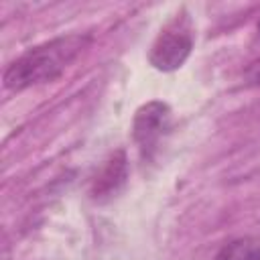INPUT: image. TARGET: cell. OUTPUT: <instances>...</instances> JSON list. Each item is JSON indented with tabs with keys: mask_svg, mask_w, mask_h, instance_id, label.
<instances>
[{
	"mask_svg": "<svg viewBox=\"0 0 260 260\" xmlns=\"http://www.w3.org/2000/svg\"><path fill=\"white\" fill-rule=\"evenodd\" d=\"M87 35H65L24 51L4 71V87L22 91L57 79L87 47Z\"/></svg>",
	"mask_w": 260,
	"mask_h": 260,
	"instance_id": "6da1fadb",
	"label": "cell"
},
{
	"mask_svg": "<svg viewBox=\"0 0 260 260\" xmlns=\"http://www.w3.org/2000/svg\"><path fill=\"white\" fill-rule=\"evenodd\" d=\"M193 49V30L185 16L173 18L154 39L148 61L158 71H175L179 69Z\"/></svg>",
	"mask_w": 260,
	"mask_h": 260,
	"instance_id": "7a4b0ae2",
	"label": "cell"
},
{
	"mask_svg": "<svg viewBox=\"0 0 260 260\" xmlns=\"http://www.w3.org/2000/svg\"><path fill=\"white\" fill-rule=\"evenodd\" d=\"M171 128V108L165 102H148L140 106L132 120V138L142 156H150L156 144Z\"/></svg>",
	"mask_w": 260,
	"mask_h": 260,
	"instance_id": "3957f363",
	"label": "cell"
},
{
	"mask_svg": "<svg viewBox=\"0 0 260 260\" xmlns=\"http://www.w3.org/2000/svg\"><path fill=\"white\" fill-rule=\"evenodd\" d=\"M128 179V158L124 150H116L110 154L100 171L93 175L89 185V197L93 201H108L120 193V189L126 185Z\"/></svg>",
	"mask_w": 260,
	"mask_h": 260,
	"instance_id": "277c9868",
	"label": "cell"
},
{
	"mask_svg": "<svg viewBox=\"0 0 260 260\" xmlns=\"http://www.w3.org/2000/svg\"><path fill=\"white\" fill-rule=\"evenodd\" d=\"M213 260H260V238H236L219 248Z\"/></svg>",
	"mask_w": 260,
	"mask_h": 260,
	"instance_id": "5b68a950",
	"label": "cell"
}]
</instances>
